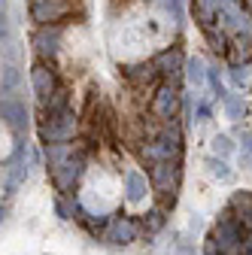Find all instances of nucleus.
<instances>
[{
    "label": "nucleus",
    "instance_id": "5",
    "mask_svg": "<svg viewBox=\"0 0 252 255\" xmlns=\"http://www.w3.org/2000/svg\"><path fill=\"white\" fill-rule=\"evenodd\" d=\"M30 15L43 27H49V21H61L64 15H70V0H34Z\"/></svg>",
    "mask_w": 252,
    "mask_h": 255
},
{
    "label": "nucleus",
    "instance_id": "22",
    "mask_svg": "<svg viewBox=\"0 0 252 255\" xmlns=\"http://www.w3.org/2000/svg\"><path fill=\"white\" fill-rule=\"evenodd\" d=\"M161 6L167 12H173V18H182V3H179V0H161Z\"/></svg>",
    "mask_w": 252,
    "mask_h": 255
},
{
    "label": "nucleus",
    "instance_id": "9",
    "mask_svg": "<svg viewBox=\"0 0 252 255\" xmlns=\"http://www.w3.org/2000/svg\"><path fill=\"white\" fill-rule=\"evenodd\" d=\"M30 82H34V91H37L40 104H49V98L58 91V79H55V73L46 67V64H37V67L30 70Z\"/></svg>",
    "mask_w": 252,
    "mask_h": 255
},
{
    "label": "nucleus",
    "instance_id": "20",
    "mask_svg": "<svg viewBox=\"0 0 252 255\" xmlns=\"http://www.w3.org/2000/svg\"><path fill=\"white\" fill-rule=\"evenodd\" d=\"M240 143H243V146H240V161H243V167L252 170V134H243Z\"/></svg>",
    "mask_w": 252,
    "mask_h": 255
},
{
    "label": "nucleus",
    "instance_id": "14",
    "mask_svg": "<svg viewBox=\"0 0 252 255\" xmlns=\"http://www.w3.org/2000/svg\"><path fill=\"white\" fill-rule=\"evenodd\" d=\"M179 64H182V55L176 52V49H170V52H161L158 58H155V73H164V76H173L176 70H179Z\"/></svg>",
    "mask_w": 252,
    "mask_h": 255
},
{
    "label": "nucleus",
    "instance_id": "21",
    "mask_svg": "<svg viewBox=\"0 0 252 255\" xmlns=\"http://www.w3.org/2000/svg\"><path fill=\"white\" fill-rule=\"evenodd\" d=\"M55 213H58V219H70L73 216V207H67V201H55Z\"/></svg>",
    "mask_w": 252,
    "mask_h": 255
},
{
    "label": "nucleus",
    "instance_id": "8",
    "mask_svg": "<svg viewBox=\"0 0 252 255\" xmlns=\"http://www.w3.org/2000/svg\"><path fill=\"white\" fill-rule=\"evenodd\" d=\"M110 243H116V246H131L137 237H140V225L134 219H128V216H119V219H113V225H110Z\"/></svg>",
    "mask_w": 252,
    "mask_h": 255
},
{
    "label": "nucleus",
    "instance_id": "11",
    "mask_svg": "<svg viewBox=\"0 0 252 255\" xmlns=\"http://www.w3.org/2000/svg\"><path fill=\"white\" fill-rule=\"evenodd\" d=\"M58 43H61V27H40L34 34V46L43 58H55L58 55Z\"/></svg>",
    "mask_w": 252,
    "mask_h": 255
},
{
    "label": "nucleus",
    "instance_id": "15",
    "mask_svg": "<svg viewBox=\"0 0 252 255\" xmlns=\"http://www.w3.org/2000/svg\"><path fill=\"white\" fill-rule=\"evenodd\" d=\"M207 170H210V176L213 179H219V182H231L234 179V170L225 164V158H207Z\"/></svg>",
    "mask_w": 252,
    "mask_h": 255
},
{
    "label": "nucleus",
    "instance_id": "12",
    "mask_svg": "<svg viewBox=\"0 0 252 255\" xmlns=\"http://www.w3.org/2000/svg\"><path fill=\"white\" fill-rule=\"evenodd\" d=\"M146 195H149V179H146V173H137V170L125 173V201H128V204H140Z\"/></svg>",
    "mask_w": 252,
    "mask_h": 255
},
{
    "label": "nucleus",
    "instance_id": "1",
    "mask_svg": "<svg viewBox=\"0 0 252 255\" xmlns=\"http://www.w3.org/2000/svg\"><path fill=\"white\" fill-rule=\"evenodd\" d=\"M210 246H213L216 255H243L246 252V228L231 213H225L222 219H219L216 231H213V243Z\"/></svg>",
    "mask_w": 252,
    "mask_h": 255
},
{
    "label": "nucleus",
    "instance_id": "2",
    "mask_svg": "<svg viewBox=\"0 0 252 255\" xmlns=\"http://www.w3.org/2000/svg\"><path fill=\"white\" fill-rule=\"evenodd\" d=\"M179 152H182L179 131H164L155 143H149V146H146V158H149L152 164H161V161L176 164V161H179Z\"/></svg>",
    "mask_w": 252,
    "mask_h": 255
},
{
    "label": "nucleus",
    "instance_id": "16",
    "mask_svg": "<svg viewBox=\"0 0 252 255\" xmlns=\"http://www.w3.org/2000/svg\"><path fill=\"white\" fill-rule=\"evenodd\" d=\"M185 76H188V82H192V85H204V82H207V67H204V61H201V58H188Z\"/></svg>",
    "mask_w": 252,
    "mask_h": 255
},
{
    "label": "nucleus",
    "instance_id": "4",
    "mask_svg": "<svg viewBox=\"0 0 252 255\" xmlns=\"http://www.w3.org/2000/svg\"><path fill=\"white\" fill-rule=\"evenodd\" d=\"M73 134H76V116H73V110L55 113L43 125V140L46 143H67V140H73Z\"/></svg>",
    "mask_w": 252,
    "mask_h": 255
},
{
    "label": "nucleus",
    "instance_id": "18",
    "mask_svg": "<svg viewBox=\"0 0 252 255\" xmlns=\"http://www.w3.org/2000/svg\"><path fill=\"white\" fill-rule=\"evenodd\" d=\"M243 98H240V94H228V98H225V113H228V119L231 122H237V119H243Z\"/></svg>",
    "mask_w": 252,
    "mask_h": 255
},
{
    "label": "nucleus",
    "instance_id": "23",
    "mask_svg": "<svg viewBox=\"0 0 252 255\" xmlns=\"http://www.w3.org/2000/svg\"><path fill=\"white\" fill-rule=\"evenodd\" d=\"M231 76H234V82H246V70H243V67H234Z\"/></svg>",
    "mask_w": 252,
    "mask_h": 255
},
{
    "label": "nucleus",
    "instance_id": "10",
    "mask_svg": "<svg viewBox=\"0 0 252 255\" xmlns=\"http://www.w3.org/2000/svg\"><path fill=\"white\" fill-rule=\"evenodd\" d=\"M0 119H3L12 131H24L27 128V107L18 104V101H0Z\"/></svg>",
    "mask_w": 252,
    "mask_h": 255
},
{
    "label": "nucleus",
    "instance_id": "13",
    "mask_svg": "<svg viewBox=\"0 0 252 255\" xmlns=\"http://www.w3.org/2000/svg\"><path fill=\"white\" fill-rule=\"evenodd\" d=\"M176 173H179V167H176V164H167V161L152 164V182L158 185V188H173Z\"/></svg>",
    "mask_w": 252,
    "mask_h": 255
},
{
    "label": "nucleus",
    "instance_id": "19",
    "mask_svg": "<svg viewBox=\"0 0 252 255\" xmlns=\"http://www.w3.org/2000/svg\"><path fill=\"white\" fill-rule=\"evenodd\" d=\"M231 149H234V143H231L225 134H216V137H213V155H216V158L231 155Z\"/></svg>",
    "mask_w": 252,
    "mask_h": 255
},
{
    "label": "nucleus",
    "instance_id": "3",
    "mask_svg": "<svg viewBox=\"0 0 252 255\" xmlns=\"http://www.w3.org/2000/svg\"><path fill=\"white\" fill-rule=\"evenodd\" d=\"M49 170H52V182H55L58 191H70V188L79 182L82 170H85V155H82V152H73L70 158H64L61 164H55V167H49Z\"/></svg>",
    "mask_w": 252,
    "mask_h": 255
},
{
    "label": "nucleus",
    "instance_id": "26",
    "mask_svg": "<svg viewBox=\"0 0 252 255\" xmlns=\"http://www.w3.org/2000/svg\"><path fill=\"white\" fill-rule=\"evenodd\" d=\"M249 255H252V252H249Z\"/></svg>",
    "mask_w": 252,
    "mask_h": 255
},
{
    "label": "nucleus",
    "instance_id": "17",
    "mask_svg": "<svg viewBox=\"0 0 252 255\" xmlns=\"http://www.w3.org/2000/svg\"><path fill=\"white\" fill-rule=\"evenodd\" d=\"M164 222H167V219H164L161 210H152V213L143 219V231H146V234H158V231L164 228Z\"/></svg>",
    "mask_w": 252,
    "mask_h": 255
},
{
    "label": "nucleus",
    "instance_id": "24",
    "mask_svg": "<svg viewBox=\"0 0 252 255\" xmlns=\"http://www.w3.org/2000/svg\"><path fill=\"white\" fill-rule=\"evenodd\" d=\"M3 37H6V18L0 15V40H3Z\"/></svg>",
    "mask_w": 252,
    "mask_h": 255
},
{
    "label": "nucleus",
    "instance_id": "6",
    "mask_svg": "<svg viewBox=\"0 0 252 255\" xmlns=\"http://www.w3.org/2000/svg\"><path fill=\"white\" fill-rule=\"evenodd\" d=\"M27 176H30V161L24 158V149L18 146V149H15V158H12V164H9V170H6V182H3L6 195H15V191L24 185Z\"/></svg>",
    "mask_w": 252,
    "mask_h": 255
},
{
    "label": "nucleus",
    "instance_id": "7",
    "mask_svg": "<svg viewBox=\"0 0 252 255\" xmlns=\"http://www.w3.org/2000/svg\"><path fill=\"white\" fill-rule=\"evenodd\" d=\"M176 110H179V94H176V88L173 85H161L158 91H155L152 113L158 116V119H164V122H170L176 116Z\"/></svg>",
    "mask_w": 252,
    "mask_h": 255
},
{
    "label": "nucleus",
    "instance_id": "25",
    "mask_svg": "<svg viewBox=\"0 0 252 255\" xmlns=\"http://www.w3.org/2000/svg\"><path fill=\"white\" fill-rule=\"evenodd\" d=\"M201 225H204L201 216H195V219H192V231H201Z\"/></svg>",
    "mask_w": 252,
    "mask_h": 255
}]
</instances>
